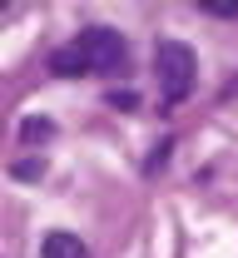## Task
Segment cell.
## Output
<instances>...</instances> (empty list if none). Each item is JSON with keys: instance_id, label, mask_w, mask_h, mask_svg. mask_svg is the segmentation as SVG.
I'll list each match as a JSON object with an SVG mask.
<instances>
[{"instance_id": "cell-1", "label": "cell", "mask_w": 238, "mask_h": 258, "mask_svg": "<svg viewBox=\"0 0 238 258\" xmlns=\"http://www.w3.org/2000/svg\"><path fill=\"white\" fill-rule=\"evenodd\" d=\"M154 64H159V85H164V109L174 104H184L189 90H194V50L184 45V40H159V50H154Z\"/></svg>"}, {"instance_id": "cell-2", "label": "cell", "mask_w": 238, "mask_h": 258, "mask_svg": "<svg viewBox=\"0 0 238 258\" xmlns=\"http://www.w3.org/2000/svg\"><path fill=\"white\" fill-rule=\"evenodd\" d=\"M90 64H95V75H119L124 64H129V45H124V35L114 30V25H90V30L74 40Z\"/></svg>"}, {"instance_id": "cell-3", "label": "cell", "mask_w": 238, "mask_h": 258, "mask_svg": "<svg viewBox=\"0 0 238 258\" xmlns=\"http://www.w3.org/2000/svg\"><path fill=\"white\" fill-rule=\"evenodd\" d=\"M95 64H90V55L80 50V45H65V50H55L50 55V75H60V80H80V75H90Z\"/></svg>"}, {"instance_id": "cell-4", "label": "cell", "mask_w": 238, "mask_h": 258, "mask_svg": "<svg viewBox=\"0 0 238 258\" xmlns=\"http://www.w3.org/2000/svg\"><path fill=\"white\" fill-rule=\"evenodd\" d=\"M40 258H90V248H85V238H74V233H45Z\"/></svg>"}, {"instance_id": "cell-5", "label": "cell", "mask_w": 238, "mask_h": 258, "mask_svg": "<svg viewBox=\"0 0 238 258\" xmlns=\"http://www.w3.org/2000/svg\"><path fill=\"white\" fill-rule=\"evenodd\" d=\"M20 139H25V144H50V139H55V119H45V114H30V119L20 124Z\"/></svg>"}, {"instance_id": "cell-6", "label": "cell", "mask_w": 238, "mask_h": 258, "mask_svg": "<svg viewBox=\"0 0 238 258\" xmlns=\"http://www.w3.org/2000/svg\"><path fill=\"white\" fill-rule=\"evenodd\" d=\"M204 10H208V15H218V20H233V15H238V0H204Z\"/></svg>"}, {"instance_id": "cell-7", "label": "cell", "mask_w": 238, "mask_h": 258, "mask_svg": "<svg viewBox=\"0 0 238 258\" xmlns=\"http://www.w3.org/2000/svg\"><path fill=\"white\" fill-rule=\"evenodd\" d=\"M10 174H15V179H40L45 164H40V159H20V164H10Z\"/></svg>"}, {"instance_id": "cell-8", "label": "cell", "mask_w": 238, "mask_h": 258, "mask_svg": "<svg viewBox=\"0 0 238 258\" xmlns=\"http://www.w3.org/2000/svg\"><path fill=\"white\" fill-rule=\"evenodd\" d=\"M109 104H114V109H134L139 95H134V90H109Z\"/></svg>"}]
</instances>
